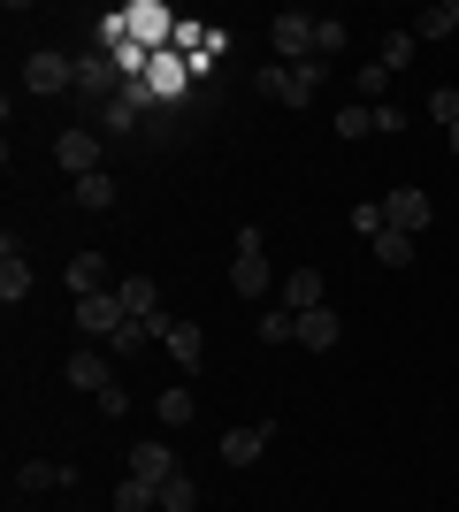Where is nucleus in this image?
<instances>
[{"instance_id":"obj_35","label":"nucleus","mask_w":459,"mask_h":512,"mask_svg":"<svg viewBox=\"0 0 459 512\" xmlns=\"http://www.w3.org/2000/svg\"><path fill=\"white\" fill-rule=\"evenodd\" d=\"M100 413H108V421H123V413H131V390H123V383L100 390Z\"/></svg>"},{"instance_id":"obj_15","label":"nucleus","mask_w":459,"mask_h":512,"mask_svg":"<svg viewBox=\"0 0 459 512\" xmlns=\"http://www.w3.org/2000/svg\"><path fill=\"white\" fill-rule=\"evenodd\" d=\"M62 283H69V299H92V291H115V283H108V260H100V253H77V260L62 268Z\"/></svg>"},{"instance_id":"obj_5","label":"nucleus","mask_w":459,"mask_h":512,"mask_svg":"<svg viewBox=\"0 0 459 512\" xmlns=\"http://www.w3.org/2000/svg\"><path fill=\"white\" fill-rule=\"evenodd\" d=\"M77 77H85V62H69L62 46H39V54L23 62V92H69Z\"/></svg>"},{"instance_id":"obj_24","label":"nucleus","mask_w":459,"mask_h":512,"mask_svg":"<svg viewBox=\"0 0 459 512\" xmlns=\"http://www.w3.org/2000/svg\"><path fill=\"white\" fill-rule=\"evenodd\" d=\"M153 413H161V428H184V421L199 413V398H192V390H161V398H153Z\"/></svg>"},{"instance_id":"obj_32","label":"nucleus","mask_w":459,"mask_h":512,"mask_svg":"<svg viewBox=\"0 0 459 512\" xmlns=\"http://www.w3.org/2000/svg\"><path fill=\"white\" fill-rule=\"evenodd\" d=\"M337 46H345V23H337V16H322V23H314V54H322V62H329Z\"/></svg>"},{"instance_id":"obj_30","label":"nucleus","mask_w":459,"mask_h":512,"mask_svg":"<svg viewBox=\"0 0 459 512\" xmlns=\"http://www.w3.org/2000/svg\"><path fill=\"white\" fill-rule=\"evenodd\" d=\"M77 92H92V100L108 107V100H115V85H108V62H85V77H77Z\"/></svg>"},{"instance_id":"obj_9","label":"nucleus","mask_w":459,"mask_h":512,"mask_svg":"<svg viewBox=\"0 0 459 512\" xmlns=\"http://www.w3.org/2000/svg\"><path fill=\"white\" fill-rule=\"evenodd\" d=\"M268 444H276V421H261V428L245 421V428H222V444H215V451H222V467H253Z\"/></svg>"},{"instance_id":"obj_21","label":"nucleus","mask_w":459,"mask_h":512,"mask_svg":"<svg viewBox=\"0 0 459 512\" xmlns=\"http://www.w3.org/2000/svg\"><path fill=\"white\" fill-rule=\"evenodd\" d=\"M414 253H421V237H406V230H391V222H383V237H375V260H383V268H414Z\"/></svg>"},{"instance_id":"obj_23","label":"nucleus","mask_w":459,"mask_h":512,"mask_svg":"<svg viewBox=\"0 0 459 512\" xmlns=\"http://www.w3.org/2000/svg\"><path fill=\"white\" fill-rule=\"evenodd\" d=\"M230 291L238 299H268V260H230Z\"/></svg>"},{"instance_id":"obj_1","label":"nucleus","mask_w":459,"mask_h":512,"mask_svg":"<svg viewBox=\"0 0 459 512\" xmlns=\"http://www.w3.org/2000/svg\"><path fill=\"white\" fill-rule=\"evenodd\" d=\"M261 85L276 92L284 107H306L314 92L329 85V62H322V54H314V62H291V69H284V62H268V69H261Z\"/></svg>"},{"instance_id":"obj_33","label":"nucleus","mask_w":459,"mask_h":512,"mask_svg":"<svg viewBox=\"0 0 459 512\" xmlns=\"http://www.w3.org/2000/svg\"><path fill=\"white\" fill-rule=\"evenodd\" d=\"M352 230H360V237L375 245V237H383V199H368V207H352Z\"/></svg>"},{"instance_id":"obj_16","label":"nucleus","mask_w":459,"mask_h":512,"mask_svg":"<svg viewBox=\"0 0 459 512\" xmlns=\"http://www.w3.org/2000/svg\"><path fill=\"white\" fill-rule=\"evenodd\" d=\"M337 337H345L337 306H314V314H299V344H306V352H337Z\"/></svg>"},{"instance_id":"obj_14","label":"nucleus","mask_w":459,"mask_h":512,"mask_svg":"<svg viewBox=\"0 0 459 512\" xmlns=\"http://www.w3.org/2000/svg\"><path fill=\"white\" fill-rule=\"evenodd\" d=\"M138 107H146V92L123 85L108 107H100V138H131V130H138Z\"/></svg>"},{"instance_id":"obj_31","label":"nucleus","mask_w":459,"mask_h":512,"mask_svg":"<svg viewBox=\"0 0 459 512\" xmlns=\"http://www.w3.org/2000/svg\"><path fill=\"white\" fill-rule=\"evenodd\" d=\"M429 115L452 130V123H459V85H437V92H429Z\"/></svg>"},{"instance_id":"obj_12","label":"nucleus","mask_w":459,"mask_h":512,"mask_svg":"<svg viewBox=\"0 0 459 512\" xmlns=\"http://www.w3.org/2000/svg\"><path fill=\"white\" fill-rule=\"evenodd\" d=\"M69 482H77V467H69V459H23V467H16V490H23V497L69 490Z\"/></svg>"},{"instance_id":"obj_25","label":"nucleus","mask_w":459,"mask_h":512,"mask_svg":"<svg viewBox=\"0 0 459 512\" xmlns=\"http://www.w3.org/2000/svg\"><path fill=\"white\" fill-rule=\"evenodd\" d=\"M337 138H375V107L368 100H345V107H337Z\"/></svg>"},{"instance_id":"obj_2","label":"nucleus","mask_w":459,"mask_h":512,"mask_svg":"<svg viewBox=\"0 0 459 512\" xmlns=\"http://www.w3.org/2000/svg\"><path fill=\"white\" fill-rule=\"evenodd\" d=\"M123 329H131V314H123V299H115V291H92V299H77V337H85V344H100V352H108Z\"/></svg>"},{"instance_id":"obj_11","label":"nucleus","mask_w":459,"mask_h":512,"mask_svg":"<svg viewBox=\"0 0 459 512\" xmlns=\"http://www.w3.org/2000/svg\"><path fill=\"white\" fill-rule=\"evenodd\" d=\"M100 153H108V146H100L92 130H62V138H54V161H62L69 176H92V169H100Z\"/></svg>"},{"instance_id":"obj_7","label":"nucleus","mask_w":459,"mask_h":512,"mask_svg":"<svg viewBox=\"0 0 459 512\" xmlns=\"http://www.w3.org/2000/svg\"><path fill=\"white\" fill-rule=\"evenodd\" d=\"M62 375H69V390H92V398H100V390H115V352H100V344H77Z\"/></svg>"},{"instance_id":"obj_28","label":"nucleus","mask_w":459,"mask_h":512,"mask_svg":"<svg viewBox=\"0 0 459 512\" xmlns=\"http://www.w3.org/2000/svg\"><path fill=\"white\" fill-rule=\"evenodd\" d=\"M199 505V482L192 474H169V482H161V512H192Z\"/></svg>"},{"instance_id":"obj_29","label":"nucleus","mask_w":459,"mask_h":512,"mask_svg":"<svg viewBox=\"0 0 459 512\" xmlns=\"http://www.w3.org/2000/svg\"><path fill=\"white\" fill-rule=\"evenodd\" d=\"M414 31H391V39H383V54H375V62H383V69H391V77H398V69H406V62H414Z\"/></svg>"},{"instance_id":"obj_26","label":"nucleus","mask_w":459,"mask_h":512,"mask_svg":"<svg viewBox=\"0 0 459 512\" xmlns=\"http://www.w3.org/2000/svg\"><path fill=\"white\" fill-rule=\"evenodd\" d=\"M261 344H299V314H284V306H261Z\"/></svg>"},{"instance_id":"obj_22","label":"nucleus","mask_w":459,"mask_h":512,"mask_svg":"<svg viewBox=\"0 0 459 512\" xmlns=\"http://www.w3.org/2000/svg\"><path fill=\"white\" fill-rule=\"evenodd\" d=\"M77 207H85V214H108V207H115V176H108V169L77 176Z\"/></svg>"},{"instance_id":"obj_18","label":"nucleus","mask_w":459,"mask_h":512,"mask_svg":"<svg viewBox=\"0 0 459 512\" xmlns=\"http://www.w3.org/2000/svg\"><path fill=\"white\" fill-rule=\"evenodd\" d=\"M406 31H414V39H459V0H437V8H421Z\"/></svg>"},{"instance_id":"obj_19","label":"nucleus","mask_w":459,"mask_h":512,"mask_svg":"<svg viewBox=\"0 0 459 512\" xmlns=\"http://www.w3.org/2000/svg\"><path fill=\"white\" fill-rule=\"evenodd\" d=\"M131 474H138V482H169V474H184V467H176L169 444H138L131 451Z\"/></svg>"},{"instance_id":"obj_36","label":"nucleus","mask_w":459,"mask_h":512,"mask_svg":"<svg viewBox=\"0 0 459 512\" xmlns=\"http://www.w3.org/2000/svg\"><path fill=\"white\" fill-rule=\"evenodd\" d=\"M444 146H452V153H459V123H452V130H444Z\"/></svg>"},{"instance_id":"obj_27","label":"nucleus","mask_w":459,"mask_h":512,"mask_svg":"<svg viewBox=\"0 0 459 512\" xmlns=\"http://www.w3.org/2000/svg\"><path fill=\"white\" fill-rule=\"evenodd\" d=\"M352 92H360V100H368V107H383V92H391V69H383V62H360V77H352Z\"/></svg>"},{"instance_id":"obj_6","label":"nucleus","mask_w":459,"mask_h":512,"mask_svg":"<svg viewBox=\"0 0 459 512\" xmlns=\"http://www.w3.org/2000/svg\"><path fill=\"white\" fill-rule=\"evenodd\" d=\"M383 222L406 230V237H421L429 222H437V199L421 192V184H398V192H383Z\"/></svg>"},{"instance_id":"obj_4","label":"nucleus","mask_w":459,"mask_h":512,"mask_svg":"<svg viewBox=\"0 0 459 512\" xmlns=\"http://www.w3.org/2000/svg\"><path fill=\"white\" fill-rule=\"evenodd\" d=\"M115 299H123V314H131L146 337H161L169 306H161V283H153V276H115Z\"/></svg>"},{"instance_id":"obj_3","label":"nucleus","mask_w":459,"mask_h":512,"mask_svg":"<svg viewBox=\"0 0 459 512\" xmlns=\"http://www.w3.org/2000/svg\"><path fill=\"white\" fill-rule=\"evenodd\" d=\"M314 23H322V16H314V8H284V16H276V23H268V46H276V62H314Z\"/></svg>"},{"instance_id":"obj_8","label":"nucleus","mask_w":459,"mask_h":512,"mask_svg":"<svg viewBox=\"0 0 459 512\" xmlns=\"http://www.w3.org/2000/svg\"><path fill=\"white\" fill-rule=\"evenodd\" d=\"M161 344H169V360L184 367V375H199V367H207V329H199V321H161Z\"/></svg>"},{"instance_id":"obj_10","label":"nucleus","mask_w":459,"mask_h":512,"mask_svg":"<svg viewBox=\"0 0 459 512\" xmlns=\"http://www.w3.org/2000/svg\"><path fill=\"white\" fill-rule=\"evenodd\" d=\"M276 306H284V314H314V306H329L322 268H291V276H284V291H276Z\"/></svg>"},{"instance_id":"obj_34","label":"nucleus","mask_w":459,"mask_h":512,"mask_svg":"<svg viewBox=\"0 0 459 512\" xmlns=\"http://www.w3.org/2000/svg\"><path fill=\"white\" fill-rule=\"evenodd\" d=\"M398 130H406V107L383 100V107H375V138H398Z\"/></svg>"},{"instance_id":"obj_13","label":"nucleus","mask_w":459,"mask_h":512,"mask_svg":"<svg viewBox=\"0 0 459 512\" xmlns=\"http://www.w3.org/2000/svg\"><path fill=\"white\" fill-rule=\"evenodd\" d=\"M0 299H8V306H16V299H31V260H23L16 230L0 237Z\"/></svg>"},{"instance_id":"obj_17","label":"nucleus","mask_w":459,"mask_h":512,"mask_svg":"<svg viewBox=\"0 0 459 512\" xmlns=\"http://www.w3.org/2000/svg\"><path fill=\"white\" fill-rule=\"evenodd\" d=\"M184 77H192V62H184L176 46H161V54H153V62H146V85L161 92V100H176V92H184Z\"/></svg>"},{"instance_id":"obj_20","label":"nucleus","mask_w":459,"mask_h":512,"mask_svg":"<svg viewBox=\"0 0 459 512\" xmlns=\"http://www.w3.org/2000/svg\"><path fill=\"white\" fill-rule=\"evenodd\" d=\"M115 512H161V482H138V474H123V482H115Z\"/></svg>"}]
</instances>
